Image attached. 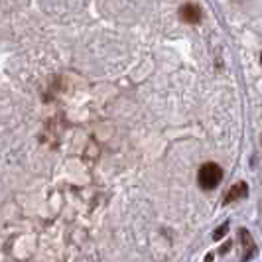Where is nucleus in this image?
<instances>
[{"mask_svg": "<svg viewBox=\"0 0 262 262\" xmlns=\"http://www.w3.org/2000/svg\"><path fill=\"white\" fill-rule=\"evenodd\" d=\"M182 20H185L187 24H197L199 20H201V10H199V6L195 4H185L182 6Z\"/></svg>", "mask_w": 262, "mask_h": 262, "instance_id": "nucleus-3", "label": "nucleus"}, {"mask_svg": "<svg viewBox=\"0 0 262 262\" xmlns=\"http://www.w3.org/2000/svg\"><path fill=\"white\" fill-rule=\"evenodd\" d=\"M249 193V185L245 184V182H236L227 193H225V203H233L236 199H245Z\"/></svg>", "mask_w": 262, "mask_h": 262, "instance_id": "nucleus-2", "label": "nucleus"}, {"mask_svg": "<svg viewBox=\"0 0 262 262\" xmlns=\"http://www.w3.org/2000/svg\"><path fill=\"white\" fill-rule=\"evenodd\" d=\"M241 241H243V245H245V249H247V252H245V256H243V262H247L254 254V243H252V236H250V233L247 231V229H241Z\"/></svg>", "mask_w": 262, "mask_h": 262, "instance_id": "nucleus-4", "label": "nucleus"}, {"mask_svg": "<svg viewBox=\"0 0 262 262\" xmlns=\"http://www.w3.org/2000/svg\"><path fill=\"white\" fill-rule=\"evenodd\" d=\"M227 231H229V223L221 225V227H219V229H217V233H215V235H213V241H219V238H221V236H223L225 233H227Z\"/></svg>", "mask_w": 262, "mask_h": 262, "instance_id": "nucleus-5", "label": "nucleus"}, {"mask_svg": "<svg viewBox=\"0 0 262 262\" xmlns=\"http://www.w3.org/2000/svg\"><path fill=\"white\" fill-rule=\"evenodd\" d=\"M260 61H262V53H260Z\"/></svg>", "mask_w": 262, "mask_h": 262, "instance_id": "nucleus-6", "label": "nucleus"}, {"mask_svg": "<svg viewBox=\"0 0 262 262\" xmlns=\"http://www.w3.org/2000/svg\"><path fill=\"white\" fill-rule=\"evenodd\" d=\"M223 180V170L213 164V162H207L199 168V173H197V182L201 185V189H215L217 185L221 184Z\"/></svg>", "mask_w": 262, "mask_h": 262, "instance_id": "nucleus-1", "label": "nucleus"}]
</instances>
